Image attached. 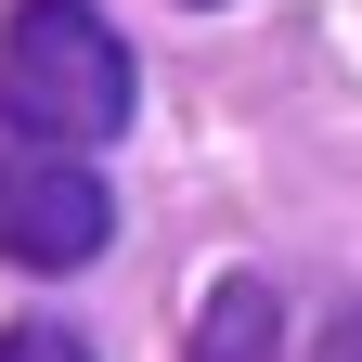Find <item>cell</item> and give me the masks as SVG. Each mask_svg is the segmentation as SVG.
Segmentation results:
<instances>
[{"label":"cell","mask_w":362,"mask_h":362,"mask_svg":"<svg viewBox=\"0 0 362 362\" xmlns=\"http://www.w3.org/2000/svg\"><path fill=\"white\" fill-rule=\"evenodd\" d=\"M143 78H129V39L90 13V0H13L0 26V129L13 143H52V156H90L117 143Z\"/></svg>","instance_id":"obj_1"},{"label":"cell","mask_w":362,"mask_h":362,"mask_svg":"<svg viewBox=\"0 0 362 362\" xmlns=\"http://www.w3.org/2000/svg\"><path fill=\"white\" fill-rule=\"evenodd\" d=\"M104 233H117V194L90 181V156L0 143V259L13 272H78L104 259Z\"/></svg>","instance_id":"obj_2"},{"label":"cell","mask_w":362,"mask_h":362,"mask_svg":"<svg viewBox=\"0 0 362 362\" xmlns=\"http://www.w3.org/2000/svg\"><path fill=\"white\" fill-rule=\"evenodd\" d=\"M272 349H285V298L233 272V285L207 298V324H194V362H272Z\"/></svg>","instance_id":"obj_3"},{"label":"cell","mask_w":362,"mask_h":362,"mask_svg":"<svg viewBox=\"0 0 362 362\" xmlns=\"http://www.w3.org/2000/svg\"><path fill=\"white\" fill-rule=\"evenodd\" d=\"M0 362H90L65 324H0Z\"/></svg>","instance_id":"obj_4"},{"label":"cell","mask_w":362,"mask_h":362,"mask_svg":"<svg viewBox=\"0 0 362 362\" xmlns=\"http://www.w3.org/2000/svg\"><path fill=\"white\" fill-rule=\"evenodd\" d=\"M310 362H362V310H349V324H337L324 349H310Z\"/></svg>","instance_id":"obj_5"},{"label":"cell","mask_w":362,"mask_h":362,"mask_svg":"<svg viewBox=\"0 0 362 362\" xmlns=\"http://www.w3.org/2000/svg\"><path fill=\"white\" fill-rule=\"evenodd\" d=\"M194 13H220V0H194Z\"/></svg>","instance_id":"obj_6"}]
</instances>
